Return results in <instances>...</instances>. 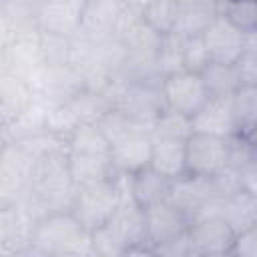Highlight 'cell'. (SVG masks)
Listing matches in <instances>:
<instances>
[{"label":"cell","mask_w":257,"mask_h":257,"mask_svg":"<svg viewBox=\"0 0 257 257\" xmlns=\"http://www.w3.org/2000/svg\"><path fill=\"white\" fill-rule=\"evenodd\" d=\"M30 253L38 255H92L90 231H86L70 211L42 217L30 235Z\"/></svg>","instance_id":"6da1fadb"},{"label":"cell","mask_w":257,"mask_h":257,"mask_svg":"<svg viewBox=\"0 0 257 257\" xmlns=\"http://www.w3.org/2000/svg\"><path fill=\"white\" fill-rule=\"evenodd\" d=\"M116 205H118V187L114 177H110L76 187L70 213L86 231H92L110 219Z\"/></svg>","instance_id":"7a4b0ae2"},{"label":"cell","mask_w":257,"mask_h":257,"mask_svg":"<svg viewBox=\"0 0 257 257\" xmlns=\"http://www.w3.org/2000/svg\"><path fill=\"white\" fill-rule=\"evenodd\" d=\"M229 163V145L227 139L191 133L185 139V175L191 177H211Z\"/></svg>","instance_id":"3957f363"},{"label":"cell","mask_w":257,"mask_h":257,"mask_svg":"<svg viewBox=\"0 0 257 257\" xmlns=\"http://www.w3.org/2000/svg\"><path fill=\"white\" fill-rule=\"evenodd\" d=\"M161 96L165 108L181 112L185 116H193L209 98V90L201 74L177 70L161 78Z\"/></svg>","instance_id":"277c9868"},{"label":"cell","mask_w":257,"mask_h":257,"mask_svg":"<svg viewBox=\"0 0 257 257\" xmlns=\"http://www.w3.org/2000/svg\"><path fill=\"white\" fill-rule=\"evenodd\" d=\"M34 159L14 141L0 149V205H14L28 189Z\"/></svg>","instance_id":"5b68a950"},{"label":"cell","mask_w":257,"mask_h":257,"mask_svg":"<svg viewBox=\"0 0 257 257\" xmlns=\"http://www.w3.org/2000/svg\"><path fill=\"white\" fill-rule=\"evenodd\" d=\"M116 108L122 110L131 120L145 124L151 131L153 120L165 110V102L161 96V78L151 76L128 80Z\"/></svg>","instance_id":"8992f818"},{"label":"cell","mask_w":257,"mask_h":257,"mask_svg":"<svg viewBox=\"0 0 257 257\" xmlns=\"http://www.w3.org/2000/svg\"><path fill=\"white\" fill-rule=\"evenodd\" d=\"M189 255H229L235 231L217 215H203L189 223Z\"/></svg>","instance_id":"52a82bcc"},{"label":"cell","mask_w":257,"mask_h":257,"mask_svg":"<svg viewBox=\"0 0 257 257\" xmlns=\"http://www.w3.org/2000/svg\"><path fill=\"white\" fill-rule=\"evenodd\" d=\"M151 147L153 137L149 126L145 124H133L122 137H118L114 143H110V163L116 173L133 175L139 169L147 167L151 161Z\"/></svg>","instance_id":"ba28073f"},{"label":"cell","mask_w":257,"mask_h":257,"mask_svg":"<svg viewBox=\"0 0 257 257\" xmlns=\"http://www.w3.org/2000/svg\"><path fill=\"white\" fill-rule=\"evenodd\" d=\"M203 215L221 217L223 221L229 223V227L237 235L257 225V195L247 191H237L227 197H211L197 213V217H203Z\"/></svg>","instance_id":"9c48e42d"},{"label":"cell","mask_w":257,"mask_h":257,"mask_svg":"<svg viewBox=\"0 0 257 257\" xmlns=\"http://www.w3.org/2000/svg\"><path fill=\"white\" fill-rule=\"evenodd\" d=\"M145 229L149 249L167 243L189 229V219L169 201L163 199L145 209Z\"/></svg>","instance_id":"30bf717a"},{"label":"cell","mask_w":257,"mask_h":257,"mask_svg":"<svg viewBox=\"0 0 257 257\" xmlns=\"http://www.w3.org/2000/svg\"><path fill=\"white\" fill-rule=\"evenodd\" d=\"M84 0H40L36 26L42 32L72 36L80 28Z\"/></svg>","instance_id":"8fae6325"},{"label":"cell","mask_w":257,"mask_h":257,"mask_svg":"<svg viewBox=\"0 0 257 257\" xmlns=\"http://www.w3.org/2000/svg\"><path fill=\"white\" fill-rule=\"evenodd\" d=\"M191 128L195 133H207L223 139L235 135L231 94H209L203 106L191 116Z\"/></svg>","instance_id":"7c38bea8"},{"label":"cell","mask_w":257,"mask_h":257,"mask_svg":"<svg viewBox=\"0 0 257 257\" xmlns=\"http://www.w3.org/2000/svg\"><path fill=\"white\" fill-rule=\"evenodd\" d=\"M215 197L211 179L209 177H191V175H181L171 181L169 195L167 199L189 219V223L197 217L201 207Z\"/></svg>","instance_id":"4fadbf2b"},{"label":"cell","mask_w":257,"mask_h":257,"mask_svg":"<svg viewBox=\"0 0 257 257\" xmlns=\"http://www.w3.org/2000/svg\"><path fill=\"white\" fill-rule=\"evenodd\" d=\"M243 32L237 30L229 20H225L221 14L213 18V22L205 28L203 40L209 50V56L213 62H227L233 64L241 50H243Z\"/></svg>","instance_id":"5bb4252c"},{"label":"cell","mask_w":257,"mask_h":257,"mask_svg":"<svg viewBox=\"0 0 257 257\" xmlns=\"http://www.w3.org/2000/svg\"><path fill=\"white\" fill-rule=\"evenodd\" d=\"M122 4V0H84L78 32L90 38L112 36V26Z\"/></svg>","instance_id":"9a60e30c"},{"label":"cell","mask_w":257,"mask_h":257,"mask_svg":"<svg viewBox=\"0 0 257 257\" xmlns=\"http://www.w3.org/2000/svg\"><path fill=\"white\" fill-rule=\"evenodd\" d=\"M66 159H68V171H70L72 183L76 187L114 177L110 153H68L66 151Z\"/></svg>","instance_id":"2e32d148"},{"label":"cell","mask_w":257,"mask_h":257,"mask_svg":"<svg viewBox=\"0 0 257 257\" xmlns=\"http://www.w3.org/2000/svg\"><path fill=\"white\" fill-rule=\"evenodd\" d=\"M217 14H219V4H215L213 0L179 2V14H177V22H175L173 32H177L183 38L201 36Z\"/></svg>","instance_id":"e0dca14e"},{"label":"cell","mask_w":257,"mask_h":257,"mask_svg":"<svg viewBox=\"0 0 257 257\" xmlns=\"http://www.w3.org/2000/svg\"><path fill=\"white\" fill-rule=\"evenodd\" d=\"M149 167L171 181L185 175V139H153Z\"/></svg>","instance_id":"ac0fdd59"},{"label":"cell","mask_w":257,"mask_h":257,"mask_svg":"<svg viewBox=\"0 0 257 257\" xmlns=\"http://www.w3.org/2000/svg\"><path fill=\"white\" fill-rule=\"evenodd\" d=\"M128 187H131V195L135 199V203L143 209L167 199L169 195V187H171V179L163 177L161 173H157L153 167H143L137 173L131 175L128 179Z\"/></svg>","instance_id":"d6986e66"},{"label":"cell","mask_w":257,"mask_h":257,"mask_svg":"<svg viewBox=\"0 0 257 257\" xmlns=\"http://www.w3.org/2000/svg\"><path fill=\"white\" fill-rule=\"evenodd\" d=\"M231 110L235 120V135L255 141L257 126V86L241 84L231 94Z\"/></svg>","instance_id":"ffe728a7"},{"label":"cell","mask_w":257,"mask_h":257,"mask_svg":"<svg viewBox=\"0 0 257 257\" xmlns=\"http://www.w3.org/2000/svg\"><path fill=\"white\" fill-rule=\"evenodd\" d=\"M201 78L209 90V94H233L241 86L239 72L233 64L227 62H209L207 68L201 72Z\"/></svg>","instance_id":"44dd1931"},{"label":"cell","mask_w":257,"mask_h":257,"mask_svg":"<svg viewBox=\"0 0 257 257\" xmlns=\"http://www.w3.org/2000/svg\"><path fill=\"white\" fill-rule=\"evenodd\" d=\"M179 14V0H149L141 8V18L159 34L173 32Z\"/></svg>","instance_id":"7402d4cb"},{"label":"cell","mask_w":257,"mask_h":257,"mask_svg":"<svg viewBox=\"0 0 257 257\" xmlns=\"http://www.w3.org/2000/svg\"><path fill=\"white\" fill-rule=\"evenodd\" d=\"M28 243L22 239L14 205H0V255L26 253Z\"/></svg>","instance_id":"603a6c76"},{"label":"cell","mask_w":257,"mask_h":257,"mask_svg":"<svg viewBox=\"0 0 257 257\" xmlns=\"http://www.w3.org/2000/svg\"><path fill=\"white\" fill-rule=\"evenodd\" d=\"M177 70H183V36H179L177 32L161 34V44L155 58V72L163 78Z\"/></svg>","instance_id":"cb8c5ba5"},{"label":"cell","mask_w":257,"mask_h":257,"mask_svg":"<svg viewBox=\"0 0 257 257\" xmlns=\"http://www.w3.org/2000/svg\"><path fill=\"white\" fill-rule=\"evenodd\" d=\"M68 102L74 108V112L78 114L80 122H96L104 112H108L112 108V104L100 90H90V88H82Z\"/></svg>","instance_id":"d4e9b609"},{"label":"cell","mask_w":257,"mask_h":257,"mask_svg":"<svg viewBox=\"0 0 257 257\" xmlns=\"http://www.w3.org/2000/svg\"><path fill=\"white\" fill-rule=\"evenodd\" d=\"M191 133V116H185L169 108H165L151 124L153 139H187Z\"/></svg>","instance_id":"484cf974"},{"label":"cell","mask_w":257,"mask_h":257,"mask_svg":"<svg viewBox=\"0 0 257 257\" xmlns=\"http://www.w3.org/2000/svg\"><path fill=\"white\" fill-rule=\"evenodd\" d=\"M219 14L229 20L237 30L245 32H257V6L255 0H227L221 4Z\"/></svg>","instance_id":"4316f807"},{"label":"cell","mask_w":257,"mask_h":257,"mask_svg":"<svg viewBox=\"0 0 257 257\" xmlns=\"http://www.w3.org/2000/svg\"><path fill=\"white\" fill-rule=\"evenodd\" d=\"M82 124L78 114L74 112V108L70 106V102H58V104H50L46 110V118H44V128L60 139H68L72 135V131Z\"/></svg>","instance_id":"83f0119b"},{"label":"cell","mask_w":257,"mask_h":257,"mask_svg":"<svg viewBox=\"0 0 257 257\" xmlns=\"http://www.w3.org/2000/svg\"><path fill=\"white\" fill-rule=\"evenodd\" d=\"M70 36L40 30V56L46 66L70 64Z\"/></svg>","instance_id":"f1b7e54d"},{"label":"cell","mask_w":257,"mask_h":257,"mask_svg":"<svg viewBox=\"0 0 257 257\" xmlns=\"http://www.w3.org/2000/svg\"><path fill=\"white\" fill-rule=\"evenodd\" d=\"M90 245H92V255H102V257L126 255V243L108 223L90 231Z\"/></svg>","instance_id":"f546056e"},{"label":"cell","mask_w":257,"mask_h":257,"mask_svg":"<svg viewBox=\"0 0 257 257\" xmlns=\"http://www.w3.org/2000/svg\"><path fill=\"white\" fill-rule=\"evenodd\" d=\"M235 68L239 72L241 84L257 86V32H245L243 50L235 60Z\"/></svg>","instance_id":"4dcf8cb0"},{"label":"cell","mask_w":257,"mask_h":257,"mask_svg":"<svg viewBox=\"0 0 257 257\" xmlns=\"http://www.w3.org/2000/svg\"><path fill=\"white\" fill-rule=\"evenodd\" d=\"M209 62H211V56H209V50L205 46L203 34L183 38V70L201 74Z\"/></svg>","instance_id":"1f68e13d"},{"label":"cell","mask_w":257,"mask_h":257,"mask_svg":"<svg viewBox=\"0 0 257 257\" xmlns=\"http://www.w3.org/2000/svg\"><path fill=\"white\" fill-rule=\"evenodd\" d=\"M229 255L257 257V225L235 235V241H233V247H231Z\"/></svg>","instance_id":"d6a6232c"},{"label":"cell","mask_w":257,"mask_h":257,"mask_svg":"<svg viewBox=\"0 0 257 257\" xmlns=\"http://www.w3.org/2000/svg\"><path fill=\"white\" fill-rule=\"evenodd\" d=\"M233 169L237 173L241 191H247V193L257 195V159L247 161V163H243L239 167H233Z\"/></svg>","instance_id":"836d02e7"},{"label":"cell","mask_w":257,"mask_h":257,"mask_svg":"<svg viewBox=\"0 0 257 257\" xmlns=\"http://www.w3.org/2000/svg\"><path fill=\"white\" fill-rule=\"evenodd\" d=\"M10 34H12V28H10L8 20H6V18L0 14V52H2V50H4V46L8 44Z\"/></svg>","instance_id":"e575fe53"},{"label":"cell","mask_w":257,"mask_h":257,"mask_svg":"<svg viewBox=\"0 0 257 257\" xmlns=\"http://www.w3.org/2000/svg\"><path fill=\"white\" fill-rule=\"evenodd\" d=\"M213 2H215V4H219V8H221V4H225L227 0H213Z\"/></svg>","instance_id":"d590c367"},{"label":"cell","mask_w":257,"mask_h":257,"mask_svg":"<svg viewBox=\"0 0 257 257\" xmlns=\"http://www.w3.org/2000/svg\"><path fill=\"white\" fill-rule=\"evenodd\" d=\"M179 2H185V0H179Z\"/></svg>","instance_id":"8d00e7d4"}]
</instances>
